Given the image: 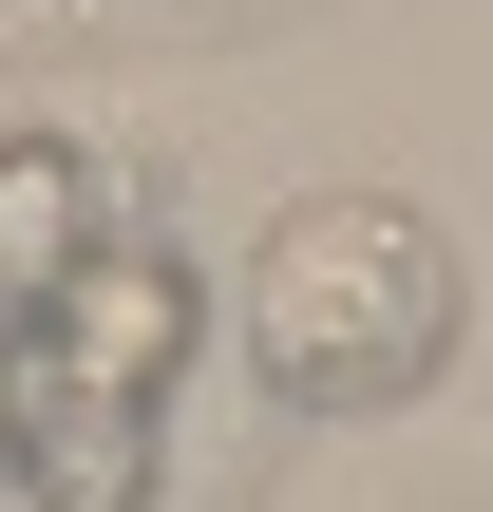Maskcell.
Masks as SVG:
<instances>
[{
    "instance_id": "cell-6",
    "label": "cell",
    "mask_w": 493,
    "mask_h": 512,
    "mask_svg": "<svg viewBox=\"0 0 493 512\" xmlns=\"http://www.w3.org/2000/svg\"><path fill=\"white\" fill-rule=\"evenodd\" d=\"M399 437H418V456H437L456 494H493V437H456V418H399Z\"/></svg>"
},
{
    "instance_id": "cell-3",
    "label": "cell",
    "mask_w": 493,
    "mask_h": 512,
    "mask_svg": "<svg viewBox=\"0 0 493 512\" xmlns=\"http://www.w3.org/2000/svg\"><path fill=\"white\" fill-rule=\"evenodd\" d=\"M114 228V190H95V152L76 133H0V342L76 285V247Z\"/></svg>"
},
{
    "instance_id": "cell-1",
    "label": "cell",
    "mask_w": 493,
    "mask_h": 512,
    "mask_svg": "<svg viewBox=\"0 0 493 512\" xmlns=\"http://www.w3.org/2000/svg\"><path fill=\"white\" fill-rule=\"evenodd\" d=\"M456 323H475V266H456V228H437L418 190H304V209L247 247V285H228L247 380H266L285 418H380V437L437 418Z\"/></svg>"
},
{
    "instance_id": "cell-4",
    "label": "cell",
    "mask_w": 493,
    "mask_h": 512,
    "mask_svg": "<svg viewBox=\"0 0 493 512\" xmlns=\"http://www.w3.org/2000/svg\"><path fill=\"white\" fill-rule=\"evenodd\" d=\"M0 475L38 512H152V418H114V399H57L38 361H19V437H0Z\"/></svg>"
},
{
    "instance_id": "cell-5",
    "label": "cell",
    "mask_w": 493,
    "mask_h": 512,
    "mask_svg": "<svg viewBox=\"0 0 493 512\" xmlns=\"http://www.w3.org/2000/svg\"><path fill=\"white\" fill-rule=\"evenodd\" d=\"M266 19H304V0H0V38H38V57H114V38H266Z\"/></svg>"
},
{
    "instance_id": "cell-2",
    "label": "cell",
    "mask_w": 493,
    "mask_h": 512,
    "mask_svg": "<svg viewBox=\"0 0 493 512\" xmlns=\"http://www.w3.org/2000/svg\"><path fill=\"white\" fill-rule=\"evenodd\" d=\"M190 342H209V266H190V247H152V228H95V247H76V285L19 323V361H38L57 399H114V418H171Z\"/></svg>"
},
{
    "instance_id": "cell-7",
    "label": "cell",
    "mask_w": 493,
    "mask_h": 512,
    "mask_svg": "<svg viewBox=\"0 0 493 512\" xmlns=\"http://www.w3.org/2000/svg\"><path fill=\"white\" fill-rule=\"evenodd\" d=\"M0 437H19V342H0Z\"/></svg>"
}]
</instances>
